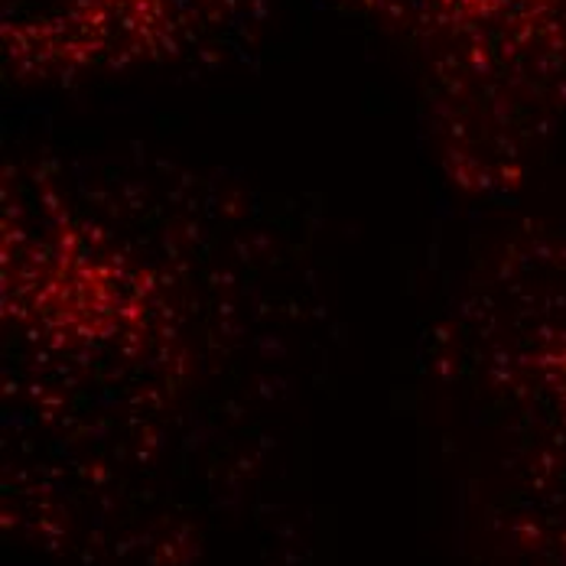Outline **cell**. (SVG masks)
Listing matches in <instances>:
<instances>
[{"instance_id": "obj_1", "label": "cell", "mask_w": 566, "mask_h": 566, "mask_svg": "<svg viewBox=\"0 0 566 566\" xmlns=\"http://www.w3.org/2000/svg\"><path fill=\"white\" fill-rule=\"evenodd\" d=\"M462 336L485 352L541 443L544 495L566 541V234L509 244L465 300Z\"/></svg>"}]
</instances>
